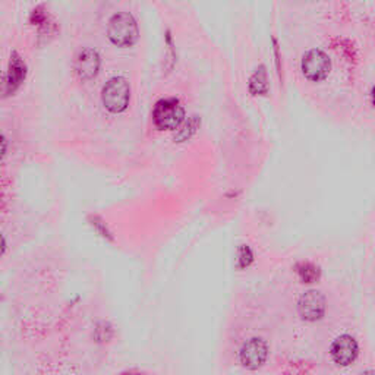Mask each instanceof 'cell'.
Listing matches in <instances>:
<instances>
[{
    "label": "cell",
    "mask_w": 375,
    "mask_h": 375,
    "mask_svg": "<svg viewBox=\"0 0 375 375\" xmlns=\"http://www.w3.org/2000/svg\"><path fill=\"white\" fill-rule=\"evenodd\" d=\"M358 375H375V369H365L362 372H359Z\"/></svg>",
    "instance_id": "cell-14"
},
{
    "label": "cell",
    "mask_w": 375,
    "mask_h": 375,
    "mask_svg": "<svg viewBox=\"0 0 375 375\" xmlns=\"http://www.w3.org/2000/svg\"><path fill=\"white\" fill-rule=\"evenodd\" d=\"M254 261V252L248 245H240L236 255V267L239 270L248 269Z\"/></svg>",
    "instance_id": "cell-12"
},
{
    "label": "cell",
    "mask_w": 375,
    "mask_h": 375,
    "mask_svg": "<svg viewBox=\"0 0 375 375\" xmlns=\"http://www.w3.org/2000/svg\"><path fill=\"white\" fill-rule=\"evenodd\" d=\"M372 103H374V106H375V86L372 88Z\"/></svg>",
    "instance_id": "cell-15"
},
{
    "label": "cell",
    "mask_w": 375,
    "mask_h": 375,
    "mask_svg": "<svg viewBox=\"0 0 375 375\" xmlns=\"http://www.w3.org/2000/svg\"><path fill=\"white\" fill-rule=\"evenodd\" d=\"M330 357L337 366H350L359 357V343L350 335L336 337L330 346Z\"/></svg>",
    "instance_id": "cell-5"
},
{
    "label": "cell",
    "mask_w": 375,
    "mask_h": 375,
    "mask_svg": "<svg viewBox=\"0 0 375 375\" xmlns=\"http://www.w3.org/2000/svg\"><path fill=\"white\" fill-rule=\"evenodd\" d=\"M270 355L267 342L261 337H252L242 345L239 350V362L245 369L257 371L266 365Z\"/></svg>",
    "instance_id": "cell-4"
},
{
    "label": "cell",
    "mask_w": 375,
    "mask_h": 375,
    "mask_svg": "<svg viewBox=\"0 0 375 375\" xmlns=\"http://www.w3.org/2000/svg\"><path fill=\"white\" fill-rule=\"evenodd\" d=\"M250 91L254 96H266L269 93V79H267V71L264 66L254 72V75L250 79Z\"/></svg>",
    "instance_id": "cell-10"
},
{
    "label": "cell",
    "mask_w": 375,
    "mask_h": 375,
    "mask_svg": "<svg viewBox=\"0 0 375 375\" xmlns=\"http://www.w3.org/2000/svg\"><path fill=\"white\" fill-rule=\"evenodd\" d=\"M75 68L81 79H91L100 69V56L93 49L82 50L75 62Z\"/></svg>",
    "instance_id": "cell-8"
},
{
    "label": "cell",
    "mask_w": 375,
    "mask_h": 375,
    "mask_svg": "<svg viewBox=\"0 0 375 375\" xmlns=\"http://www.w3.org/2000/svg\"><path fill=\"white\" fill-rule=\"evenodd\" d=\"M129 84L122 77H115L110 79L103 88V104L108 112L121 113L128 107L129 103Z\"/></svg>",
    "instance_id": "cell-3"
},
{
    "label": "cell",
    "mask_w": 375,
    "mask_h": 375,
    "mask_svg": "<svg viewBox=\"0 0 375 375\" xmlns=\"http://www.w3.org/2000/svg\"><path fill=\"white\" fill-rule=\"evenodd\" d=\"M327 302L321 292L308 291L298 301V311L302 320L315 323L325 315Z\"/></svg>",
    "instance_id": "cell-7"
},
{
    "label": "cell",
    "mask_w": 375,
    "mask_h": 375,
    "mask_svg": "<svg viewBox=\"0 0 375 375\" xmlns=\"http://www.w3.org/2000/svg\"><path fill=\"white\" fill-rule=\"evenodd\" d=\"M196 128H198V119H196V116H192V119H189L188 125L182 129L181 135H178V138H179V140H186V138H189V137L194 134Z\"/></svg>",
    "instance_id": "cell-13"
},
{
    "label": "cell",
    "mask_w": 375,
    "mask_h": 375,
    "mask_svg": "<svg viewBox=\"0 0 375 375\" xmlns=\"http://www.w3.org/2000/svg\"><path fill=\"white\" fill-rule=\"evenodd\" d=\"M295 272H296V274L302 283H315L321 276L320 267L315 266L314 262H310V261L298 262L295 266Z\"/></svg>",
    "instance_id": "cell-11"
},
{
    "label": "cell",
    "mask_w": 375,
    "mask_h": 375,
    "mask_svg": "<svg viewBox=\"0 0 375 375\" xmlns=\"http://www.w3.org/2000/svg\"><path fill=\"white\" fill-rule=\"evenodd\" d=\"M108 38L112 40L113 44L121 47H128L135 44L138 40V26L134 16L129 13H116L108 22L107 30Z\"/></svg>",
    "instance_id": "cell-1"
},
{
    "label": "cell",
    "mask_w": 375,
    "mask_h": 375,
    "mask_svg": "<svg viewBox=\"0 0 375 375\" xmlns=\"http://www.w3.org/2000/svg\"><path fill=\"white\" fill-rule=\"evenodd\" d=\"M26 65L16 55H13L11 63H9V72L6 78V93H13L22 79L26 78Z\"/></svg>",
    "instance_id": "cell-9"
},
{
    "label": "cell",
    "mask_w": 375,
    "mask_h": 375,
    "mask_svg": "<svg viewBox=\"0 0 375 375\" xmlns=\"http://www.w3.org/2000/svg\"><path fill=\"white\" fill-rule=\"evenodd\" d=\"M184 119L185 110L176 99H163L152 110V121L159 129H176Z\"/></svg>",
    "instance_id": "cell-2"
},
{
    "label": "cell",
    "mask_w": 375,
    "mask_h": 375,
    "mask_svg": "<svg viewBox=\"0 0 375 375\" xmlns=\"http://www.w3.org/2000/svg\"><path fill=\"white\" fill-rule=\"evenodd\" d=\"M301 68L303 75L310 81H321L327 78L332 69V62L328 56L321 50H310L303 55Z\"/></svg>",
    "instance_id": "cell-6"
}]
</instances>
